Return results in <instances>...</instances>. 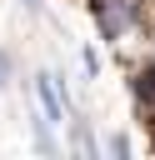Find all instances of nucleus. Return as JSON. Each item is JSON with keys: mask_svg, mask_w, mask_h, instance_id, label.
<instances>
[{"mask_svg": "<svg viewBox=\"0 0 155 160\" xmlns=\"http://www.w3.org/2000/svg\"><path fill=\"white\" fill-rule=\"evenodd\" d=\"M40 100H45V115H50V120H65V100H60L55 75H40Z\"/></svg>", "mask_w": 155, "mask_h": 160, "instance_id": "1", "label": "nucleus"}, {"mask_svg": "<svg viewBox=\"0 0 155 160\" xmlns=\"http://www.w3.org/2000/svg\"><path fill=\"white\" fill-rule=\"evenodd\" d=\"M135 100H140L145 115H155V65H145V70L135 75Z\"/></svg>", "mask_w": 155, "mask_h": 160, "instance_id": "2", "label": "nucleus"}, {"mask_svg": "<svg viewBox=\"0 0 155 160\" xmlns=\"http://www.w3.org/2000/svg\"><path fill=\"white\" fill-rule=\"evenodd\" d=\"M0 65H5V60H0Z\"/></svg>", "mask_w": 155, "mask_h": 160, "instance_id": "3", "label": "nucleus"}]
</instances>
